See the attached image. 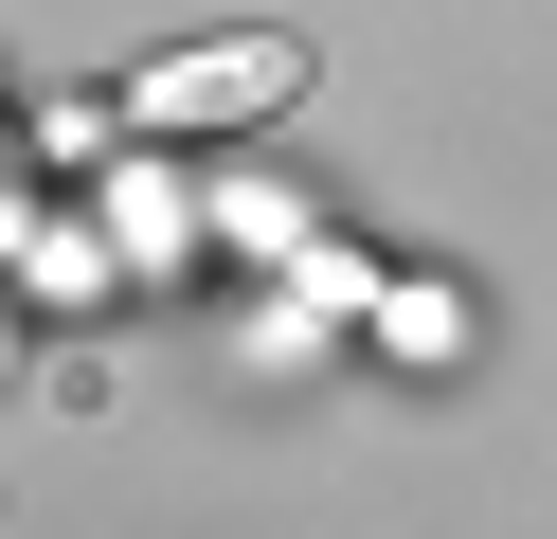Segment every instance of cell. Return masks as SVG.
I'll list each match as a JSON object with an SVG mask.
<instances>
[{
	"instance_id": "obj_1",
	"label": "cell",
	"mask_w": 557,
	"mask_h": 539,
	"mask_svg": "<svg viewBox=\"0 0 557 539\" xmlns=\"http://www.w3.org/2000/svg\"><path fill=\"white\" fill-rule=\"evenodd\" d=\"M288 90H306V36H198V54H162L145 90H126V126L198 144V126H270Z\"/></svg>"
}]
</instances>
